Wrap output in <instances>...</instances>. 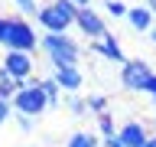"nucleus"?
Instances as JSON below:
<instances>
[{
  "label": "nucleus",
  "mask_w": 156,
  "mask_h": 147,
  "mask_svg": "<svg viewBox=\"0 0 156 147\" xmlns=\"http://www.w3.org/2000/svg\"><path fill=\"white\" fill-rule=\"evenodd\" d=\"M39 46H42V52H46V59H49V66H52V69L78 66V59H81L78 39H72L68 33H46V36L39 39Z\"/></svg>",
  "instance_id": "1"
},
{
  "label": "nucleus",
  "mask_w": 156,
  "mask_h": 147,
  "mask_svg": "<svg viewBox=\"0 0 156 147\" xmlns=\"http://www.w3.org/2000/svg\"><path fill=\"white\" fill-rule=\"evenodd\" d=\"M78 17V7L72 0H49V3H39V26L46 29V33H65Z\"/></svg>",
  "instance_id": "2"
},
{
  "label": "nucleus",
  "mask_w": 156,
  "mask_h": 147,
  "mask_svg": "<svg viewBox=\"0 0 156 147\" xmlns=\"http://www.w3.org/2000/svg\"><path fill=\"white\" fill-rule=\"evenodd\" d=\"M13 111L16 115H26V118H42L49 111V98L42 95L39 88V78H29V82H20V92L13 95Z\"/></svg>",
  "instance_id": "3"
},
{
  "label": "nucleus",
  "mask_w": 156,
  "mask_h": 147,
  "mask_svg": "<svg viewBox=\"0 0 156 147\" xmlns=\"http://www.w3.org/2000/svg\"><path fill=\"white\" fill-rule=\"evenodd\" d=\"M0 46L3 49H16V52H36L39 36H36V29H33V23H29L26 17H10Z\"/></svg>",
  "instance_id": "4"
},
{
  "label": "nucleus",
  "mask_w": 156,
  "mask_h": 147,
  "mask_svg": "<svg viewBox=\"0 0 156 147\" xmlns=\"http://www.w3.org/2000/svg\"><path fill=\"white\" fill-rule=\"evenodd\" d=\"M150 78H153V69L143 59H127L120 66V88L124 92H143Z\"/></svg>",
  "instance_id": "5"
},
{
  "label": "nucleus",
  "mask_w": 156,
  "mask_h": 147,
  "mask_svg": "<svg viewBox=\"0 0 156 147\" xmlns=\"http://www.w3.org/2000/svg\"><path fill=\"white\" fill-rule=\"evenodd\" d=\"M75 23H78V33H85L91 43H94V39H104L107 33H111V29L104 26V17H101L94 7H81L78 17H75Z\"/></svg>",
  "instance_id": "6"
},
{
  "label": "nucleus",
  "mask_w": 156,
  "mask_h": 147,
  "mask_svg": "<svg viewBox=\"0 0 156 147\" xmlns=\"http://www.w3.org/2000/svg\"><path fill=\"white\" fill-rule=\"evenodd\" d=\"M0 66L7 69L16 82H29V78H33L36 62H33V52H16V49H7V56H3V62H0Z\"/></svg>",
  "instance_id": "7"
},
{
  "label": "nucleus",
  "mask_w": 156,
  "mask_h": 147,
  "mask_svg": "<svg viewBox=\"0 0 156 147\" xmlns=\"http://www.w3.org/2000/svg\"><path fill=\"white\" fill-rule=\"evenodd\" d=\"M91 52L101 56L104 62H114V66H124L127 62V56H124V49H120V43H117L114 33H107L104 39H94V43H91Z\"/></svg>",
  "instance_id": "8"
},
{
  "label": "nucleus",
  "mask_w": 156,
  "mask_h": 147,
  "mask_svg": "<svg viewBox=\"0 0 156 147\" xmlns=\"http://www.w3.org/2000/svg\"><path fill=\"white\" fill-rule=\"evenodd\" d=\"M117 141H120L124 147H143L146 141H150L146 124L143 121H124V124L117 127Z\"/></svg>",
  "instance_id": "9"
},
{
  "label": "nucleus",
  "mask_w": 156,
  "mask_h": 147,
  "mask_svg": "<svg viewBox=\"0 0 156 147\" xmlns=\"http://www.w3.org/2000/svg\"><path fill=\"white\" fill-rule=\"evenodd\" d=\"M52 78H55L58 88H62V92H68V95H78V92H81V85H85V72H81L78 66L52 69Z\"/></svg>",
  "instance_id": "10"
},
{
  "label": "nucleus",
  "mask_w": 156,
  "mask_h": 147,
  "mask_svg": "<svg viewBox=\"0 0 156 147\" xmlns=\"http://www.w3.org/2000/svg\"><path fill=\"white\" fill-rule=\"evenodd\" d=\"M127 26L133 29V33H150V29L156 26V17L150 13L146 3H140V7H130V10H127Z\"/></svg>",
  "instance_id": "11"
},
{
  "label": "nucleus",
  "mask_w": 156,
  "mask_h": 147,
  "mask_svg": "<svg viewBox=\"0 0 156 147\" xmlns=\"http://www.w3.org/2000/svg\"><path fill=\"white\" fill-rule=\"evenodd\" d=\"M20 92V82L13 75H10L7 69L0 66V98H7V101H13V95Z\"/></svg>",
  "instance_id": "12"
},
{
  "label": "nucleus",
  "mask_w": 156,
  "mask_h": 147,
  "mask_svg": "<svg viewBox=\"0 0 156 147\" xmlns=\"http://www.w3.org/2000/svg\"><path fill=\"white\" fill-rule=\"evenodd\" d=\"M39 88H42V95L49 98V105H52V108L62 101V88H58V82L52 75H49V78H39Z\"/></svg>",
  "instance_id": "13"
},
{
  "label": "nucleus",
  "mask_w": 156,
  "mask_h": 147,
  "mask_svg": "<svg viewBox=\"0 0 156 147\" xmlns=\"http://www.w3.org/2000/svg\"><path fill=\"white\" fill-rule=\"evenodd\" d=\"M65 147H98V134H91V131H75V134H68Z\"/></svg>",
  "instance_id": "14"
},
{
  "label": "nucleus",
  "mask_w": 156,
  "mask_h": 147,
  "mask_svg": "<svg viewBox=\"0 0 156 147\" xmlns=\"http://www.w3.org/2000/svg\"><path fill=\"white\" fill-rule=\"evenodd\" d=\"M88 111H94V115H107V105H111V98L107 95H88Z\"/></svg>",
  "instance_id": "15"
},
{
  "label": "nucleus",
  "mask_w": 156,
  "mask_h": 147,
  "mask_svg": "<svg viewBox=\"0 0 156 147\" xmlns=\"http://www.w3.org/2000/svg\"><path fill=\"white\" fill-rule=\"evenodd\" d=\"M104 10H107V17H114V20H127V3L124 0H104Z\"/></svg>",
  "instance_id": "16"
},
{
  "label": "nucleus",
  "mask_w": 156,
  "mask_h": 147,
  "mask_svg": "<svg viewBox=\"0 0 156 147\" xmlns=\"http://www.w3.org/2000/svg\"><path fill=\"white\" fill-rule=\"evenodd\" d=\"M65 105H68V111H72V115L75 118H81V115H88V101L81 95H68L65 98Z\"/></svg>",
  "instance_id": "17"
},
{
  "label": "nucleus",
  "mask_w": 156,
  "mask_h": 147,
  "mask_svg": "<svg viewBox=\"0 0 156 147\" xmlns=\"http://www.w3.org/2000/svg\"><path fill=\"white\" fill-rule=\"evenodd\" d=\"M98 131H101V137H117V124L111 115H98Z\"/></svg>",
  "instance_id": "18"
},
{
  "label": "nucleus",
  "mask_w": 156,
  "mask_h": 147,
  "mask_svg": "<svg viewBox=\"0 0 156 147\" xmlns=\"http://www.w3.org/2000/svg\"><path fill=\"white\" fill-rule=\"evenodd\" d=\"M13 7H16L23 17H36V13H39V3H36V0H13Z\"/></svg>",
  "instance_id": "19"
},
{
  "label": "nucleus",
  "mask_w": 156,
  "mask_h": 147,
  "mask_svg": "<svg viewBox=\"0 0 156 147\" xmlns=\"http://www.w3.org/2000/svg\"><path fill=\"white\" fill-rule=\"evenodd\" d=\"M13 118H16V124H20V131H23V134H33V127H36V118L16 115V111H13Z\"/></svg>",
  "instance_id": "20"
},
{
  "label": "nucleus",
  "mask_w": 156,
  "mask_h": 147,
  "mask_svg": "<svg viewBox=\"0 0 156 147\" xmlns=\"http://www.w3.org/2000/svg\"><path fill=\"white\" fill-rule=\"evenodd\" d=\"M10 118H13V105H10V101H7V98H0V127H3V124H7V121H10Z\"/></svg>",
  "instance_id": "21"
},
{
  "label": "nucleus",
  "mask_w": 156,
  "mask_h": 147,
  "mask_svg": "<svg viewBox=\"0 0 156 147\" xmlns=\"http://www.w3.org/2000/svg\"><path fill=\"white\" fill-rule=\"evenodd\" d=\"M146 95L153 98V105H156V72H153V78H150V82H146V88H143Z\"/></svg>",
  "instance_id": "22"
},
{
  "label": "nucleus",
  "mask_w": 156,
  "mask_h": 147,
  "mask_svg": "<svg viewBox=\"0 0 156 147\" xmlns=\"http://www.w3.org/2000/svg\"><path fill=\"white\" fill-rule=\"evenodd\" d=\"M104 147H124V144H120L117 137H104Z\"/></svg>",
  "instance_id": "23"
},
{
  "label": "nucleus",
  "mask_w": 156,
  "mask_h": 147,
  "mask_svg": "<svg viewBox=\"0 0 156 147\" xmlns=\"http://www.w3.org/2000/svg\"><path fill=\"white\" fill-rule=\"evenodd\" d=\"M3 33H7V17H0V43H3Z\"/></svg>",
  "instance_id": "24"
},
{
  "label": "nucleus",
  "mask_w": 156,
  "mask_h": 147,
  "mask_svg": "<svg viewBox=\"0 0 156 147\" xmlns=\"http://www.w3.org/2000/svg\"><path fill=\"white\" fill-rule=\"evenodd\" d=\"M72 3H75L78 10H81V7H91V0H72Z\"/></svg>",
  "instance_id": "25"
},
{
  "label": "nucleus",
  "mask_w": 156,
  "mask_h": 147,
  "mask_svg": "<svg viewBox=\"0 0 156 147\" xmlns=\"http://www.w3.org/2000/svg\"><path fill=\"white\" fill-rule=\"evenodd\" d=\"M146 7H150V13L156 17V0H146Z\"/></svg>",
  "instance_id": "26"
},
{
  "label": "nucleus",
  "mask_w": 156,
  "mask_h": 147,
  "mask_svg": "<svg viewBox=\"0 0 156 147\" xmlns=\"http://www.w3.org/2000/svg\"><path fill=\"white\" fill-rule=\"evenodd\" d=\"M146 36H150V43H153V46H156V26L150 29V33H146Z\"/></svg>",
  "instance_id": "27"
},
{
  "label": "nucleus",
  "mask_w": 156,
  "mask_h": 147,
  "mask_svg": "<svg viewBox=\"0 0 156 147\" xmlns=\"http://www.w3.org/2000/svg\"><path fill=\"white\" fill-rule=\"evenodd\" d=\"M143 147H156V137H150V141H146V144Z\"/></svg>",
  "instance_id": "28"
},
{
  "label": "nucleus",
  "mask_w": 156,
  "mask_h": 147,
  "mask_svg": "<svg viewBox=\"0 0 156 147\" xmlns=\"http://www.w3.org/2000/svg\"><path fill=\"white\" fill-rule=\"evenodd\" d=\"M153 118H156V111H153Z\"/></svg>",
  "instance_id": "29"
}]
</instances>
